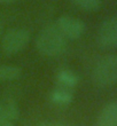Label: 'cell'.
I'll list each match as a JSON object with an SVG mask.
<instances>
[{
  "instance_id": "obj_1",
  "label": "cell",
  "mask_w": 117,
  "mask_h": 126,
  "mask_svg": "<svg viewBox=\"0 0 117 126\" xmlns=\"http://www.w3.org/2000/svg\"><path fill=\"white\" fill-rule=\"evenodd\" d=\"M68 47L67 38L60 32L55 24H48L41 29L36 39V48L47 57L60 56Z\"/></svg>"
},
{
  "instance_id": "obj_8",
  "label": "cell",
  "mask_w": 117,
  "mask_h": 126,
  "mask_svg": "<svg viewBox=\"0 0 117 126\" xmlns=\"http://www.w3.org/2000/svg\"><path fill=\"white\" fill-rule=\"evenodd\" d=\"M74 99V94L71 90L64 88V87H57L50 93V101L57 106H67L70 104Z\"/></svg>"
},
{
  "instance_id": "obj_7",
  "label": "cell",
  "mask_w": 117,
  "mask_h": 126,
  "mask_svg": "<svg viewBox=\"0 0 117 126\" xmlns=\"http://www.w3.org/2000/svg\"><path fill=\"white\" fill-rule=\"evenodd\" d=\"M56 81L60 87H64V88L71 90L75 86H77L78 81H79V78L76 75V72H74L72 70L63 69L57 72Z\"/></svg>"
},
{
  "instance_id": "obj_11",
  "label": "cell",
  "mask_w": 117,
  "mask_h": 126,
  "mask_svg": "<svg viewBox=\"0 0 117 126\" xmlns=\"http://www.w3.org/2000/svg\"><path fill=\"white\" fill-rule=\"evenodd\" d=\"M0 126H15V122L1 116V113H0Z\"/></svg>"
},
{
  "instance_id": "obj_9",
  "label": "cell",
  "mask_w": 117,
  "mask_h": 126,
  "mask_svg": "<svg viewBox=\"0 0 117 126\" xmlns=\"http://www.w3.org/2000/svg\"><path fill=\"white\" fill-rule=\"evenodd\" d=\"M21 75H22V69L18 66L0 64V83L13 81L20 78Z\"/></svg>"
},
{
  "instance_id": "obj_4",
  "label": "cell",
  "mask_w": 117,
  "mask_h": 126,
  "mask_svg": "<svg viewBox=\"0 0 117 126\" xmlns=\"http://www.w3.org/2000/svg\"><path fill=\"white\" fill-rule=\"evenodd\" d=\"M55 25L67 39L70 40L79 39L86 30V25L83 21L69 15H63L59 17Z\"/></svg>"
},
{
  "instance_id": "obj_15",
  "label": "cell",
  "mask_w": 117,
  "mask_h": 126,
  "mask_svg": "<svg viewBox=\"0 0 117 126\" xmlns=\"http://www.w3.org/2000/svg\"><path fill=\"white\" fill-rule=\"evenodd\" d=\"M0 113H1V104H0Z\"/></svg>"
},
{
  "instance_id": "obj_5",
  "label": "cell",
  "mask_w": 117,
  "mask_h": 126,
  "mask_svg": "<svg viewBox=\"0 0 117 126\" xmlns=\"http://www.w3.org/2000/svg\"><path fill=\"white\" fill-rule=\"evenodd\" d=\"M97 43L101 48L117 46V15L111 16L100 25L97 34Z\"/></svg>"
},
{
  "instance_id": "obj_3",
  "label": "cell",
  "mask_w": 117,
  "mask_h": 126,
  "mask_svg": "<svg viewBox=\"0 0 117 126\" xmlns=\"http://www.w3.org/2000/svg\"><path fill=\"white\" fill-rule=\"evenodd\" d=\"M30 41V32L22 28L10 29L2 36L1 49L6 55H15L23 50Z\"/></svg>"
},
{
  "instance_id": "obj_13",
  "label": "cell",
  "mask_w": 117,
  "mask_h": 126,
  "mask_svg": "<svg viewBox=\"0 0 117 126\" xmlns=\"http://www.w3.org/2000/svg\"><path fill=\"white\" fill-rule=\"evenodd\" d=\"M14 0H0V3H9V2H13Z\"/></svg>"
},
{
  "instance_id": "obj_14",
  "label": "cell",
  "mask_w": 117,
  "mask_h": 126,
  "mask_svg": "<svg viewBox=\"0 0 117 126\" xmlns=\"http://www.w3.org/2000/svg\"><path fill=\"white\" fill-rule=\"evenodd\" d=\"M1 31H2V27H1V23H0V36H1Z\"/></svg>"
},
{
  "instance_id": "obj_2",
  "label": "cell",
  "mask_w": 117,
  "mask_h": 126,
  "mask_svg": "<svg viewBox=\"0 0 117 126\" xmlns=\"http://www.w3.org/2000/svg\"><path fill=\"white\" fill-rule=\"evenodd\" d=\"M92 79L100 87L117 84V54L107 55L98 61L92 72Z\"/></svg>"
},
{
  "instance_id": "obj_6",
  "label": "cell",
  "mask_w": 117,
  "mask_h": 126,
  "mask_svg": "<svg viewBox=\"0 0 117 126\" xmlns=\"http://www.w3.org/2000/svg\"><path fill=\"white\" fill-rule=\"evenodd\" d=\"M97 126H117V100L102 108L97 118Z\"/></svg>"
},
{
  "instance_id": "obj_12",
  "label": "cell",
  "mask_w": 117,
  "mask_h": 126,
  "mask_svg": "<svg viewBox=\"0 0 117 126\" xmlns=\"http://www.w3.org/2000/svg\"><path fill=\"white\" fill-rule=\"evenodd\" d=\"M38 126H66V125L62 123H59V122H43Z\"/></svg>"
},
{
  "instance_id": "obj_10",
  "label": "cell",
  "mask_w": 117,
  "mask_h": 126,
  "mask_svg": "<svg viewBox=\"0 0 117 126\" xmlns=\"http://www.w3.org/2000/svg\"><path fill=\"white\" fill-rule=\"evenodd\" d=\"M72 3L84 12H97L102 5L101 0H72Z\"/></svg>"
}]
</instances>
